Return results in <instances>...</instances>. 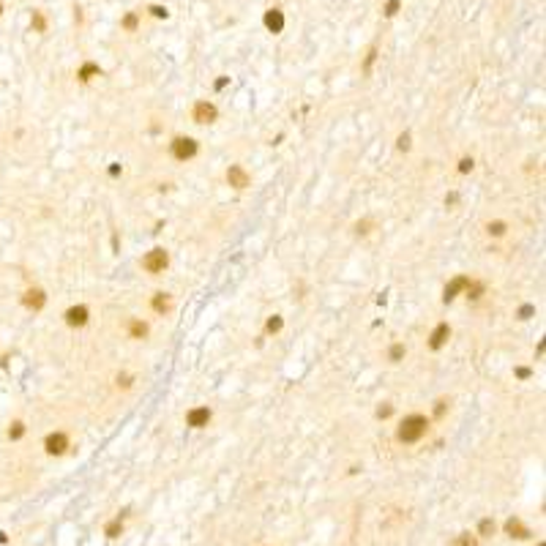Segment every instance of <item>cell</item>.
<instances>
[{
	"mask_svg": "<svg viewBox=\"0 0 546 546\" xmlns=\"http://www.w3.org/2000/svg\"><path fill=\"white\" fill-rule=\"evenodd\" d=\"M486 232H489L492 238H503L505 232H508V224L505 222H489L486 224Z\"/></svg>",
	"mask_w": 546,
	"mask_h": 546,
	"instance_id": "obj_18",
	"label": "cell"
},
{
	"mask_svg": "<svg viewBox=\"0 0 546 546\" xmlns=\"http://www.w3.org/2000/svg\"><path fill=\"white\" fill-rule=\"evenodd\" d=\"M0 544H5V533H0Z\"/></svg>",
	"mask_w": 546,
	"mask_h": 546,
	"instance_id": "obj_36",
	"label": "cell"
},
{
	"mask_svg": "<svg viewBox=\"0 0 546 546\" xmlns=\"http://www.w3.org/2000/svg\"><path fill=\"white\" fill-rule=\"evenodd\" d=\"M495 530H497V527H495V522H492V519H481V525H478V536L481 538L495 536Z\"/></svg>",
	"mask_w": 546,
	"mask_h": 546,
	"instance_id": "obj_20",
	"label": "cell"
},
{
	"mask_svg": "<svg viewBox=\"0 0 546 546\" xmlns=\"http://www.w3.org/2000/svg\"><path fill=\"white\" fill-rule=\"evenodd\" d=\"M533 314H536V306H522L519 309V319H530Z\"/></svg>",
	"mask_w": 546,
	"mask_h": 546,
	"instance_id": "obj_31",
	"label": "cell"
},
{
	"mask_svg": "<svg viewBox=\"0 0 546 546\" xmlns=\"http://www.w3.org/2000/svg\"><path fill=\"white\" fill-rule=\"evenodd\" d=\"M98 74H101V68H98L96 63H85V66L77 71V77L82 79V82H90V79H93V77H98Z\"/></svg>",
	"mask_w": 546,
	"mask_h": 546,
	"instance_id": "obj_16",
	"label": "cell"
},
{
	"mask_svg": "<svg viewBox=\"0 0 546 546\" xmlns=\"http://www.w3.org/2000/svg\"><path fill=\"white\" fill-rule=\"evenodd\" d=\"M538 546H544V544H538Z\"/></svg>",
	"mask_w": 546,
	"mask_h": 546,
	"instance_id": "obj_38",
	"label": "cell"
},
{
	"mask_svg": "<svg viewBox=\"0 0 546 546\" xmlns=\"http://www.w3.org/2000/svg\"><path fill=\"white\" fill-rule=\"evenodd\" d=\"M211 418H213L211 407H191L189 412H186V426H191V429H205L208 423H211Z\"/></svg>",
	"mask_w": 546,
	"mask_h": 546,
	"instance_id": "obj_6",
	"label": "cell"
},
{
	"mask_svg": "<svg viewBox=\"0 0 546 546\" xmlns=\"http://www.w3.org/2000/svg\"><path fill=\"white\" fill-rule=\"evenodd\" d=\"M150 306H153V311H159V314H167V311L172 309V298L170 292H156L153 300H150Z\"/></svg>",
	"mask_w": 546,
	"mask_h": 546,
	"instance_id": "obj_13",
	"label": "cell"
},
{
	"mask_svg": "<svg viewBox=\"0 0 546 546\" xmlns=\"http://www.w3.org/2000/svg\"><path fill=\"white\" fill-rule=\"evenodd\" d=\"M22 303H25L27 309H33V311H41V309H44V303H46V295H44V289H38V287L27 289V292H25V298H22Z\"/></svg>",
	"mask_w": 546,
	"mask_h": 546,
	"instance_id": "obj_11",
	"label": "cell"
},
{
	"mask_svg": "<svg viewBox=\"0 0 546 546\" xmlns=\"http://www.w3.org/2000/svg\"><path fill=\"white\" fill-rule=\"evenodd\" d=\"M448 399H437V402H434V410H432V415L434 418H443L445 415V410H448Z\"/></svg>",
	"mask_w": 546,
	"mask_h": 546,
	"instance_id": "obj_25",
	"label": "cell"
},
{
	"mask_svg": "<svg viewBox=\"0 0 546 546\" xmlns=\"http://www.w3.org/2000/svg\"><path fill=\"white\" fill-rule=\"evenodd\" d=\"M265 27H268L271 33H281L284 30V14H281V8H268L265 11Z\"/></svg>",
	"mask_w": 546,
	"mask_h": 546,
	"instance_id": "obj_12",
	"label": "cell"
},
{
	"mask_svg": "<svg viewBox=\"0 0 546 546\" xmlns=\"http://www.w3.org/2000/svg\"><path fill=\"white\" fill-rule=\"evenodd\" d=\"M467 284H470V276H456L451 284H445L443 300H445V303H451V300H454L459 292H464V289H467Z\"/></svg>",
	"mask_w": 546,
	"mask_h": 546,
	"instance_id": "obj_10",
	"label": "cell"
},
{
	"mask_svg": "<svg viewBox=\"0 0 546 546\" xmlns=\"http://www.w3.org/2000/svg\"><path fill=\"white\" fill-rule=\"evenodd\" d=\"M44 448H46V454H49V456H63V454L68 451V434H66V432H52V434H46Z\"/></svg>",
	"mask_w": 546,
	"mask_h": 546,
	"instance_id": "obj_5",
	"label": "cell"
},
{
	"mask_svg": "<svg viewBox=\"0 0 546 546\" xmlns=\"http://www.w3.org/2000/svg\"><path fill=\"white\" fill-rule=\"evenodd\" d=\"M399 150H410V131L399 134Z\"/></svg>",
	"mask_w": 546,
	"mask_h": 546,
	"instance_id": "obj_32",
	"label": "cell"
},
{
	"mask_svg": "<svg viewBox=\"0 0 546 546\" xmlns=\"http://www.w3.org/2000/svg\"><path fill=\"white\" fill-rule=\"evenodd\" d=\"M227 82H230V77H222V79H216V90H224V88H227Z\"/></svg>",
	"mask_w": 546,
	"mask_h": 546,
	"instance_id": "obj_35",
	"label": "cell"
},
{
	"mask_svg": "<svg viewBox=\"0 0 546 546\" xmlns=\"http://www.w3.org/2000/svg\"><path fill=\"white\" fill-rule=\"evenodd\" d=\"M216 118H219V109H216V104H213V101H197L194 109H191V120L200 123V126L216 123Z\"/></svg>",
	"mask_w": 546,
	"mask_h": 546,
	"instance_id": "obj_4",
	"label": "cell"
},
{
	"mask_svg": "<svg viewBox=\"0 0 546 546\" xmlns=\"http://www.w3.org/2000/svg\"><path fill=\"white\" fill-rule=\"evenodd\" d=\"M451 546H478V541H475L470 533H462V536L454 538V544H451Z\"/></svg>",
	"mask_w": 546,
	"mask_h": 546,
	"instance_id": "obj_23",
	"label": "cell"
},
{
	"mask_svg": "<svg viewBox=\"0 0 546 546\" xmlns=\"http://www.w3.org/2000/svg\"><path fill=\"white\" fill-rule=\"evenodd\" d=\"M0 16H3V3H0Z\"/></svg>",
	"mask_w": 546,
	"mask_h": 546,
	"instance_id": "obj_37",
	"label": "cell"
},
{
	"mask_svg": "<svg viewBox=\"0 0 546 546\" xmlns=\"http://www.w3.org/2000/svg\"><path fill=\"white\" fill-rule=\"evenodd\" d=\"M505 530L511 533V538H527V536H530V530H527L519 519H508V522H505Z\"/></svg>",
	"mask_w": 546,
	"mask_h": 546,
	"instance_id": "obj_14",
	"label": "cell"
},
{
	"mask_svg": "<svg viewBox=\"0 0 546 546\" xmlns=\"http://www.w3.org/2000/svg\"><path fill=\"white\" fill-rule=\"evenodd\" d=\"M393 415V404H380V407H377V418H391Z\"/></svg>",
	"mask_w": 546,
	"mask_h": 546,
	"instance_id": "obj_29",
	"label": "cell"
},
{
	"mask_svg": "<svg viewBox=\"0 0 546 546\" xmlns=\"http://www.w3.org/2000/svg\"><path fill=\"white\" fill-rule=\"evenodd\" d=\"M227 183L232 186V189L243 191V189H249V183H252V178H249V172L243 170L241 164H232L230 170H227Z\"/></svg>",
	"mask_w": 546,
	"mask_h": 546,
	"instance_id": "obj_8",
	"label": "cell"
},
{
	"mask_svg": "<svg viewBox=\"0 0 546 546\" xmlns=\"http://www.w3.org/2000/svg\"><path fill=\"white\" fill-rule=\"evenodd\" d=\"M448 336H451V325L440 322L437 328L432 330V336H429V347H432V350H443V344L448 341Z\"/></svg>",
	"mask_w": 546,
	"mask_h": 546,
	"instance_id": "obj_9",
	"label": "cell"
},
{
	"mask_svg": "<svg viewBox=\"0 0 546 546\" xmlns=\"http://www.w3.org/2000/svg\"><path fill=\"white\" fill-rule=\"evenodd\" d=\"M30 27H33V30H38V33H44V30H46V16L41 14V11H33V16H30Z\"/></svg>",
	"mask_w": 546,
	"mask_h": 546,
	"instance_id": "obj_19",
	"label": "cell"
},
{
	"mask_svg": "<svg viewBox=\"0 0 546 546\" xmlns=\"http://www.w3.org/2000/svg\"><path fill=\"white\" fill-rule=\"evenodd\" d=\"M281 325H284L281 314H273L268 322H265V330H268V333H278V330H281Z\"/></svg>",
	"mask_w": 546,
	"mask_h": 546,
	"instance_id": "obj_21",
	"label": "cell"
},
{
	"mask_svg": "<svg viewBox=\"0 0 546 546\" xmlns=\"http://www.w3.org/2000/svg\"><path fill=\"white\" fill-rule=\"evenodd\" d=\"M120 530H123V522H120V519L109 522V525L104 527V533H107V538H118V536H120Z\"/></svg>",
	"mask_w": 546,
	"mask_h": 546,
	"instance_id": "obj_22",
	"label": "cell"
},
{
	"mask_svg": "<svg viewBox=\"0 0 546 546\" xmlns=\"http://www.w3.org/2000/svg\"><path fill=\"white\" fill-rule=\"evenodd\" d=\"M66 325H71V328H85L88 325V319H90V309L85 303H79V306H71V309H66Z\"/></svg>",
	"mask_w": 546,
	"mask_h": 546,
	"instance_id": "obj_7",
	"label": "cell"
},
{
	"mask_svg": "<svg viewBox=\"0 0 546 546\" xmlns=\"http://www.w3.org/2000/svg\"><path fill=\"white\" fill-rule=\"evenodd\" d=\"M137 22H139V16H137V14H126L120 25H123L126 30H137Z\"/></svg>",
	"mask_w": 546,
	"mask_h": 546,
	"instance_id": "obj_27",
	"label": "cell"
},
{
	"mask_svg": "<svg viewBox=\"0 0 546 546\" xmlns=\"http://www.w3.org/2000/svg\"><path fill=\"white\" fill-rule=\"evenodd\" d=\"M150 14L153 16H159V19H167V16H170V11H167V5H150Z\"/></svg>",
	"mask_w": 546,
	"mask_h": 546,
	"instance_id": "obj_28",
	"label": "cell"
},
{
	"mask_svg": "<svg viewBox=\"0 0 546 546\" xmlns=\"http://www.w3.org/2000/svg\"><path fill=\"white\" fill-rule=\"evenodd\" d=\"M167 265H170V254H167V249H161V246L150 249V252L142 257V271L153 273V276L164 273V271H167Z\"/></svg>",
	"mask_w": 546,
	"mask_h": 546,
	"instance_id": "obj_2",
	"label": "cell"
},
{
	"mask_svg": "<svg viewBox=\"0 0 546 546\" xmlns=\"http://www.w3.org/2000/svg\"><path fill=\"white\" fill-rule=\"evenodd\" d=\"M399 8H402V0H388L382 11H385V16H396V14H399Z\"/></svg>",
	"mask_w": 546,
	"mask_h": 546,
	"instance_id": "obj_26",
	"label": "cell"
},
{
	"mask_svg": "<svg viewBox=\"0 0 546 546\" xmlns=\"http://www.w3.org/2000/svg\"><path fill=\"white\" fill-rule=\"evenodd\" d=\"M404 355H407V347H404V344H399V341L391 347V350H388V361H391V363H399Z\"/></svg>",
	"mask_w": 546,
	"mask_h": 546,
	"instance_id": "obj_17",
	"label": "cell"
},
{
	"mask_svg": "<svg viewBox=\"0 0 546 546\" xmlns=\"http://www.w3.org/2000/svg\"><path fill=\"white\" fill-rule=\"evenodd\" d=\"M374 57H377V49H369V55H366V63H363V71H369V68H371Z\"/></svg>",
	"mask_w": 546,
	"mask_h": 546,
	"instance_id": "obj_33",
	"label": "cell"
},
{
	"mask_svg": "<svg viewBox=\"0 0 546 546\" xmlns=\"http://www.w3.org/2000/svg\"><path fill=\"white\" fill-rule=\"evenodd\" d=\"M129 336H131V339H145V336H148V322H142V319H131V322H129Z\"/></svg>",
	"mask_w": 546,
	"mask_h": 546,
	"instance_id": "obj_15",
	"label": "cell"
},
{
	"mask_svg": "<svg viewBox=\"0 0 546 546\" xmlns=\"http://www.w3.org/2000/svg\"><path fill=\"white\" fill-rule=\"evenodd\" d=\"M118 385H123V388H129V385H131V377H129V374H123V377H118Z\"/></svg>",
	"mask_w": 546,
	"mask_h": 546,
	"instance_id": "obj_34",
	"label": "cell"
},
{
	"mask_svg": "<svg viewBox=\"0 0 546 546\" xmlns=\"http://www.w3.org/2000/svg\"><path fill=\"white\" fill-rule=\"evenodd\" d=\"M429 432V418L421 415V412H410V415L402 418V423H399L396 429V440L404 445H412L418 443V440H423Z\"/></svg>",
	"mask_w": 546,
	"mask_h": 546,
	"instance_id": "obj_1",
	"label": "cell"
},
{
	"mask_svg": "<svg viewBox=\"0 0 546 546\" xmlns=\"http://www.w3.org/2000/svg\"><path fill=\"white\" fill-rule=\"evenodd\" d=\"M22 434H25V423H22V421H14V423H11V429H8V437H11V440H19Z\"/></svg>",
	"mask_w": 546,
	"mask_h": 546,
	"instance_id": "obj_24",
	"label": "cell"
},
{
	"mask_svg": "<svg viewBox=\"0 0 546 546\" xmlns=\"http://www.w3.org/2000/svg\"><path fill=\"white\" fill-rule=\"evenodd\" d=\"M473 164H475V161H473V159H467V156H464V159L459 161V172H462V175H467V172L473 170Z\"/></svg>",
	"mask_w": 546,
	"mask_h": 546,
	"instance_id": "obj_30",
	"label": "cell"
},
{
	"mask_svg": "<svg viewBox=\"0 0 546 546\" xmlns=\"http://www.w3.org/2000/svg\"><path fill=\"white\" fill-rule=\"evenodd\" d=\"M197 150H200V142H197L194 137H175L170 142V153H172V159H178V161L194 159Z\"/></svg>",
	"mask_w": 546,
	"mask_h": 546,
	"instance_id": "obj_3",
	"label": "cell"
}]
</instances>
